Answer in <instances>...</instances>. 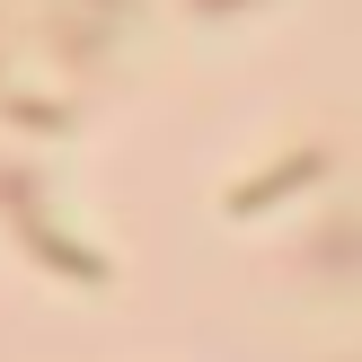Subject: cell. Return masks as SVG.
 Masks as SVG:
<instances>
[{"label":"cell","mask_w":362,"mask_h":362,"mask_svg":"<svg viewBox=\"0 0 362 362\" xmlns=\"http://www.w3.org/2000/svg\"><path fill=\"white\" fill-rule=\"evenodd\" d=\"M0 204H9V212H18V230H27V239H35V247H45V257H53V265H62V274H71V283H98V274H106V265H98V257H88V247H71V239H62V230H53V221H45V212H35V186H18V177H0Z\"/></svg>","instance_id":"1"},{"label":"cell","mask_w":362,"mask_h":362,"mask_svg":"<svg viewBox=\"0 0 362 362\" xmlns=\"http://www.w3.org/2000/svg\"><path fill=\"white\" fill-rule=\"evenodd\" d=\"M300 177H318V151H300V159H283L274 177H257V186H239L230 194V212H257V204H274L283 186H300Z\"/></svg>","instance_id":"2"},{"label":"cell","mask_w":362,"mask_h":362,"mask_svg":"<svg viewBox=\"0 0 362 362\" xmlns=\"http://www.w3.org/2000/svg\"><path fill=\"white\" fill-rule=\"evenodd\" d=\"M194 9H204V18H221V9H230V0H194Z\"/></svg>","instance_id":"3"}]
</instances>
